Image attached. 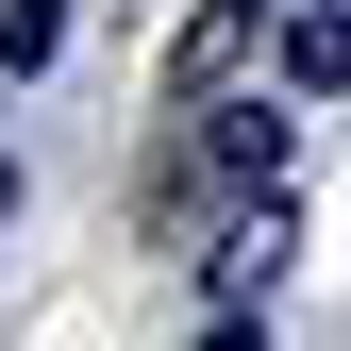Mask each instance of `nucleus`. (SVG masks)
I'll return each instance as SVG.
<instances>
[{"mask_svg": "<svg viewBox=\"0 0 351 351\" xmlns=\"http://www.w3.org/2000/svg\"><path fill=\"white\" fill-rule=\"evenodd\" d=\"M251 34H268V0H201V34H184V101H217V84L251 67Z\"/></svg>", "mask_w": 351, "mask_h": 351, "instance_id": "f257e3e1", "label": "nucleus"}, {"mask_svg": "<svg viewBox=\"0 0 351 351\" xmlns=\"http://www.w3.org/2000/svg\"><path fill=\"white\" fill-rule=\"evenodd\" d=\"M285 84L318 101V84H351V0H301V34H285Z\"/></svg>", "mask_w": 351, "mask_h": 351, "instance_id": "f03ea898", "label": "nucleus"}]
</instances>
